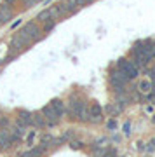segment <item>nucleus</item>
I'll return each mask as SVG.
<instances>
[{
  "mask_svg": "<svg viewBox=\"0 0 155 157\" xmlns=\"http://www.w3.org/2000/svg\"><path fill=\"white\" fill-rule=\"evenodd\" d=\"M17 35L25 40V44L30 45V44H33V42H39V40L44 37V32H42V28L39 26L37 21H33V23L30 21L17 32Z\"/></svg>",
  "mask_w": 155,
  "mask_h": 157,
  "instance_id": "1",
  "label": "nucleus"
},
{
  "mask_svg": "<svg viewBox=\"0 0 155 157\" xmlns=\"http://www.w3.org/2000/svg\"><path fill=\"white\" fill-rule=\"evenodd\" d=\"M117 68H120L129 78H136L139 75V68H136V65L133 63V59H127V58H120L119 63H117Z\"/></svg>",
  "mask_w": 155,
  "mask_h": 157,
  "instance_id": "2",
  "label": "nucleus"
},
{
  "mask_svg": "<svg viewBox=\"0 0 155 157\" xmlns=\"http://www.w3.org/2000/svg\"><path fill=\"white\" fill-rule=\"evenodd\" d=\"M110 80H112V84L115 86V87H126V84H127L131 78H129L126 73L122 72L120 68H117V70H113V72H112Z\"/></svg>",
  "mask_w": 155,
  "mask_h": 157,
  "instance_id": "3",
  "label": "nucleus"
},
{
  "mask_svg": "<svg viewBox=\"0 0 155 157\" xmlns=\"http://www.w3.org/2000/svg\"><path fill=\"white\" fill-rule=\"evenodd\" d=\"M40 113H42V115H44V119H45V126H56V124H59V121H61V117L49 107V105L42 108V110H40Z\"/></svg>",
  "mask_w": 155,
  "mask_h": 157,
  "instance_id": "4",
  "label": "nucleus"
},
{
  "mask_svg": "<svg viewBox=\"0 0 155 157\" xmlns=\"http://www.w3.org/2000/svg\"><path fill=\"white\" fill-rule=\"evenodd\" d=\"M58 7H59V11L63 16H66L70 12H77L78 9H82V7L78 6L77 0H63L61 4H58Z\"/></svg>",
  "mask_w": 155,
  "mask_h": 157,
  "instance_id": "5",
  "label": "nucleus"
},
{
  "mask_svg": "<svg viewBox=\"0 0 155 157\" xmlns=\"http://www.w3.org/2000/svg\"><path fill=\"white\" fill-rule=\"evenodd\" d=\"M16 122L23 124V126H26V128L33 126V113L28 112V110H17V119H16Z\"/></svg>",
  "mask_w": 155,
  "mask_h": 157,
  "instance_id": "6",
  "label": "nucleus"
},
{
  "mask_svg": "<svg viewBox=\"0 0 155 157\" xmlns=\"http://www.w3.org/2000/svg\"><path fill=\"white\" fill-rule=\"evenodd\" d=\"M12 135H11V131L7 128H2L0 129V148H7V147H11L12 145Z\"/></svg>",
  "mask_w": 155,
  "mask_h": 157,
  "instance_id": "7",
  "label": "nucleus"
},
{
  "mask_svg": "<svg viewBox=\"0 0 155 157\" xmlns=\"http://www.w3.org/2000/svg\"><path fill=\"white\" fill-rule=\"evenodd\" d=\"M12 16H14V12H12L11 7L7 6V4H2V6H0V23L4 25V23L11 21Z\"/></svg>",
  "mask_w": 155,
  "mask_h": 157,
  "instance_id": "8",
  "label": "nucleus"
},
{
  "mask_svg": "<svg viewBox=\"0 0 155 157\" xmlns=\"http://www.w3.org/2000/svg\"><path fill=\"white\" fill-rule=\"evenodd\" d=\"M25 47H26V44H25V40H23L21 37H19V35L16 33L14 37H12V42H11V51H12V52H16V51H23Z\"/></svg>",
  "mask_w": 155,
  "mask_h": 157,
  "instance_id": "9",
  "label": "nucleus"
},
{
  "mask_svg": "<svg viewBox=\"0 0 155 157\" xmlns=\"http://www.w3.org/2000/svg\"><path fill=\"white\" fill-rule=\"evenodd\" d=\"M152 89H153V82H152L150 78L141 80V82L138 84V91L141 93V94H150V93H152Z\"/></svg>",
  "mask_w": 155,
  "mask_h": 157,
  "instance_id": "10",
  "label": "nucleus"
},
{
  "mask_svg": "<svg viewBox=\"0 0 155 157\" xmlns=\"http://www.w3.org/2000/svg\"><path fill=\"white\" fill-rule=\"evenodd\" d=\"M49 107L52 108V110H54V112L58 113V115H59V117H63V113H65V103H63L61 100L54 98V100H52V101L49 103Z\"/></svg>",
  "mask_w": 155,
  "mask_h": 157,
  "instance_id": "11",
  "label": "nucleus"
},
{
  "mask_svg": "<svg viewBox=\"0 0 155 157\" xmlns=\"http://www.w3.org/2000/svg\"><path fill=\"white\" fill-rule=\"evenodd\" d=\"M77 119H78V121H82V122H87V121H89L87 103H82V105H80V108H78V112H77Z\"/></svg>",
  "mask_w": 155,
  "mask_h": 157,
  "instance_id": "12",
  "label": "nucleus"
},
{
  "mask_svg": "<svg viewBox=\"0 0 155 157\" xmlns=\"http://www.w3.org/2000/svg\"><path fill=\"white\" fill-rule=\"evenodd\" d=\"M103 115V108H101L100 103H91V107H89V117H100Z\"/></svg>",
  "mask_w": 155,
  "mask_h": 157,
  "instance_id": "13",
  "label": "nucleus"
},
{
  "mask_svg": "<svg viewBox=\"0 0 155 157\" xmlns=\"http://www.w3.org/2000/svg\"><path fill=\"white\" fill-rule=\"evenodd\" d=\"M47 11H49L51 17H52V19H54L56 23L59 21L61 17H63V14H61V11H59V7H58V6H51L49 9H47Z\"/></svg>",
  "mask_w": 155,
  "mask_h": 157,
  "instance_id": "14",
  "label": "nucleus"
},
{
  "mask_svg": "<svg viewBox=\"0 0 155 157\" xmlns=\"http://www.w3.org/2000/svg\"><path fill=\"white\" fill-rule=\"evenodd\" d=\"M33 126L35 128H45V119L40 112H35L33 113Z\"/></svg>",
  "mask_w": 155,
  "mask_h": 157,
  "instance_id": "15",
  "label": "nucleus"
},
{
  "mask_svg": "<svg viewBox=\"0 0 155 157\" xmlns=\"http://www.w3.org/2000/svg\"><path fill=\"white\" fill-rule=\"evenodd\" d=\"M122 110H124V105H120V103H115V105L112 103V105H108V107H106V112L112 113V115H119Z\"/></svg>",
  "mask_w": 155,
  "mask_h": 157,
  "instance_id": "16",
  "label": "nucleus"
},
{
  "mask_svg": "<svg viewBox=\"0 0 155 157\" xmlns=\"http://www.w3.org/2000/svg\"><path fill=\"white\" fill-rule=\"evenodd\" d=\"M52 17H51V14H49V11L45 9V11H42V12H39V16H37V23H40V25H44L45 21H51ZM54 21V19H52Z\"/></svg>",
  "mask_w": 155,
  "mask_h": 157,
  "instance_id": "17",
  "label": "nucleus"
},
{
  "mask_svg": "<svg viewBox=\"0 0 155 157\" xmlns=\"http://www.w3.org/2000/svg\"><path fill=\"white\" fill-rule=\"evenodd\" d=\"M106 152H108V150H106L105 147H100V145L93 147V157H105Z\"/></svg>",
  "mask_w": 155,
  "mask_h": 157,
  "instance_id": "18",
  "label": "nucleus"
},
{
  "mask_svg": "<svg viewBox=\"0 0 155 157\" xmlns=\"http://www.w3.org/2000/svg\"><path fill=\"white\" fill-rule=\"evenodd\" d=\"M54 26H56V21H52V19H51V21H45L44 25H42V32H44V33H47V32H51Z\"/></svg>",
  "mask_w": 155,
  "mask_h": 157,
  "instance_id": "19",
  "label": "nucleus"
},
{
  "mask_svg": "<svg viewBox=\"0 0 155 157\" xmlns=\"http://www.w3.org/2000/svg\"><path fill=\"white\" fill-rule=\"evenodd\" d=\"M30 154H32L33 157H40L42 154H44V148H42V147L39 145V147H35L33 150H30Z\"/></svg>",
  "mask_w": 155,
  "mask_h": 157,
  "instance_id": "20",
  "label": "nucleus"
},
{
  "mask_svg": "<svg viewBox=\"0 0 155 157\" xmlns=\"http://www.w3.org/2000/svg\"><path fill=\"white\" fill-rule=\"evenodd\" d=\"M23 2H25V6L26 7H32V6H35V4H39L37 0H23Z\"/></svg>",
  "mask_w": 155,
  "mask_h": 157,
  "instance_id": "21",
  "label": "nucleus"
},
{
  "mask_svg": "<svg viewBox=\"0 0 155 157\" xmlns=\"http://www.w3.org/2000/svg\"><path fill=\"white\" fill-rule=\"evenodd\" d=\"M70 147H72V148H80V147H82V143H80V141H70Z\"/></svg>",
  "mask_w": 155,
  "mask_h": 157,
  "instance_id": "22",
  "label": "nucleus"
},
{
  "mask_svg": "<svg viewBox=\"0 0 155 157\" xmlns=\"http://www.w3.org/2000/svg\"><path fill=\"white\" fill-rule=\"evenodd\" d=\"M124 133H126V135H131V124L129 122L124 124Z\"/></svg>",
  "mask_w": 155,
  "mask_h": 157,
  "instance_id": "23",
  "label": "nucleus"
},
{
  "mask_svg": "<svg viewBox=\"0 0 155 157\" xmlns=\"http://www.w3.org/2000/svg\"><path fill=\"white\" fill-rule=\"evenodd\" d=\"M77 2H78V6L80 7H84V6H87V4H91L93 0H77Z\"/></svg>",
  "mask_w": 155,
  "mask_h": 157,
  "instance_id": "24",
  "label": "nucleus"
},
{
  "mask_svg": "<svg viewBox=\"0 0 155 157\" xmlns=\"http://www.w3.org/2000/svg\"><path fill=\"white\" fill-rule=\"evenodd\" d=\"M105 157H117V152H115V150H108V152L105 154Z\"/></svg>",
  "mask_w": 155,
  "mask_h": 157,
  "instance_id": "25",
  "label": "nucleus"
},
{
  "mask_svg": "<svg viewBox=\"0 0 155 157\" xmlns=\"http://www.w3.org/2000/svg\"><path fill=\"white\" fill-rule=\"evenodd\" d=\"M115 128H117V122L113 121V119H112L110 122H108V129H115Z\"/></svg>",
  "mask_w": 155,
  "mask_h": 157,
  "instance_id": "26",
  "label": "nucleus"
},
{
  "mask_svg": "<svg viewBox=\"0 0 155 157\" xmlns=\"http://www.w3.org/2000/svg\"><path fill=\"white\" fill-rule=\"evenodd\" d=\"M33 138H35V133L32 131V133L28 135V143H30V145H32V141H33Z\"/></svg>",
  "mask_w": 155,
  "mask_h": 157,
  "instance_id": "27",
  "label": "nucleus"
},
{
  "mask_svg": "<svg viewBox=\"0 0 155 157\" xmlns=\"http://www.w3.org/2000/svg\"><path fill=\"white\" fill-rule=\"evenodd\" d=\"M14 2H16V0H4V4H7V6H12Z\"/></svg>",
  "mask_w": 155,
  "mask_h": 157,
  "instance_id": "28",
  "label": "nucleus"
},
{
  "mask_svg": "<svg viewBox=\"0 0 155 157\" xmlns=\"http://www.w3.org/2000/svg\"><path fill=\"white\" fill-rule=\"evenodd\" d=\"M19 157H33V155H32L30 152H25V154H21V155H19Z\"/></svg>",
  "mask_w": 155,
  "mask_h": 157,
  "instance_id": "29",
  "label": "nucleus"
},
{
  "mask_svg": "<svg viewBox=\"0 0 155 157\" xmlns=\"http://www.w3.org/2000/svg\"><path fill=\"white\" fill-rule=\"evenodd\" d=\"M17 25H21V19H17L16 23H12V28H17Z\"/></svg>",
  "mask_w": 155,
  "mask_h": 157,
  "instance_id": "30",
  "label": "nucleus"
},
{
  "mask_svg": "<svg viewBox=\"0 0 155 157\" xmlns=\"http://www.w3.org/2000/svg\"><path fill=\"white\" fill-rule=\"evenodd\" d=\"M152 121H153V122H155V115H153V117H152Z\"/></svg>",
  "mask_w": 155,
  "mask_h": 157,
  "instance_id": "31",
  "label": "nucleus"
},
{
  "mask_svg": "<svg viewBox=\"0 0 155 157\" xmlns=\"http://www.w3.org/2000/svg\"><path fill=\"white\" fill-rule=\"evenodd\" d=\"M37 2H40V0H37Z\"/></svg>",
  "mask_w": 155,
  "mask_h": 157,
  "instance_id": "32",
  "label": "nucleus"
},
{
  "mask_svg": "<svg viewBox=\"0 0 155 157\" xmlns=\"http://www.w3.org/2000/svg\"><path fill=\"white\" fill-rule=\"evenodd\" d=\"M153 145H155V141H153Z\"/></svg>",
  "mask_w": 155,
  "mask_h": 157,
  "instance_id": "33",
  "label": "nucleus"
}]
</instances>
